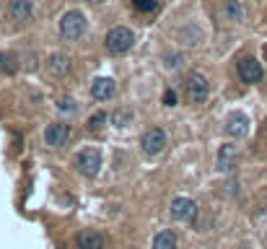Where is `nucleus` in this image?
Wrapping results in <instances>:
<instances>
[{"label": "nucleus", "mask_w": 267, "mask_h": 249, "mask_svg": "<svg viewBox=\"0 0 267 249\" xmlns=\"http://www.w3.org/2000/svg\"><path fill=\"white\" fill-rule=\"evenodd\" d=\"M104 44H107V50L112 55H125V52H130L133 50V44H135V34L127 29V26H114L109 34H107V39H104Z\"/></svg>", "instance_id": "f257e3e1"}, {"label": "nucleus", "mask_w": 267, "mask_h": 249, "mask_svg": "<svg viewBox=\"0 0 267 249\" xmlns=\"http://www.w3.org/2000/svg\"><path fill=\"white\" fill-rule=\"evenodd\" d=\"M88 26L86 16L80 13V10H67V13L60 18V34L63 39H80L83 37V31Z\"/></svg>", "instance_id": "f03ea898"}, {"label": "nucleus", "mask_w": 267, "mask_h": 249, "mask_svg": "<svg viewBox=\"0 0 267 249\" xmlns=\"http://www.w3.org/2000/svg\"><path fill=\"white\" fill-rule=\"evenodd\" d=\"M75 166L80 174L86 177H96L99 169H101V153L96 148H83L78 156H75Z\"/></svg>", "instance_id": "7ed1b4c3"}, {"label": "nucleus", "mask_w": 267, "mask_h": 249, "mask_svg": "<svg viewBox=\"0 0 267 249\" xmlns=\"http://www.w3.org/2000/svg\"><path fill=\"white\" fill-rule=\"evenodd\" d=\"M140 145H143V153H145V156H158L161 151L166 148V132L161 130V127L148 130V132L143 135Z\"/></svg>", "instance_id": "20e7f679"}, {"label": "nucleus", "mask_w": 267, "mask_h": 249, "mask_svg": "<svg viewBox=\"0 0 267 249\" xmlns=\"http://www.w3.org/2000/svg\"><path fill=\"white\" fill-rule=\"evenodd\" d=\"M187 94L192 101H197V104H202V101L207 99V94H210V83H207V78L202 73H190L187 78Z\"/></svg>", "instance_id": "39448f33"}, {"label": "nucleus", "mask_w": 267, "mask_h": 249, "mask_svg": "<svg viewBox=\"0 0 267 249\" xmlns=\"http://www.w3.org/2000/svg\"><path fill=\"white\" fill-rule=\"evenodd\" d=\"M236 158H239V145H234V143L220 145V151L215 156V169H218L220 174H231V172H234Z\"/></svg>", "instance_id": "423d86ee"}, {"label": "nucleus", "mask_w": 267, "mask_h": 249, "mask_svg": "<svg viewBox=\"0 0 267 249\" xmlns=\"http://www.w3.org/2000/svg\"><path fill=\"white\" fill-rule=\"evenodd\" d=\"M197 216V202L192 197H174L171 200V218L174 221H192Z\"/></svg>", "instance_id": "0eeeda50"}, {"label": "nucleus", "mask_w": 267, "mask_h": 249, "mask_svg": "<svg viewBox=\"0 0 267 249\" xmlns=\"http://www.w3.org/2000/svg\"><path fill=\"white\" fill-rule=\"evenodd\" d=\"M70 124H65V122H55L47 127V132H44V140H47V145H52V148H63V145L70 140Z\"/></svg>", "instance_id": "6e6552de"}, {"label": "nucleus", "mask_w": 267, "mask_h": 249, "mask_svg": "<svg viewBox=\"0 0 267 249\" xmlns=\"http://www.w3.org/2000/svg\"><path fill=\"white\" fill-rule=\"evenodd\" d=\"M223 132L228 135V138H234V140L244 138V135L249 132V117H247V115H241V112H234V115H231V117L226 120Z\"/></svg>", "instance_id": "1a4fd4ad"}, {"label": "nucleus", "mask_w": 267, "mask_h": 249, "mask_svg": "<svg viewBox=\"0 0 267 249\" xmlns=\"http://www.w3.org/2000/svg\"><path fill=\"white\" fill-rule=\"evenodd\" d=\"M239 75L244 83H260L262 81V62L257 58H244L239 62Z\"/></svg>", "instance_id": "9d476101"}, {"label": "nucleus", "mask_w": 267, "mask_h": 249, "mask_svg": "<svg viewBox=\"0 0 267 249\" xmlns=\"http://www.w3.org/2000/svg\"><path fill=\"white\" fill-rule=\"evenodd\" d=\"M34 13V3L31 0H10L8 5V18L16 21V24H24V21H29Z\"/></svg>", "instance_id": "9b49d317"}, {"label": "nucleus", "mask_w": 267, "mask_h": 249, "mask_svg": "<svg viewBox=\"0 0 267 249\" xmlns=\"http://www.w3.org/2000/svg\"><path fill=\"white\" fill-rule=\"evenodd\" d=\"M114 94H117V83H114L112 78H96V81L91 83V96L99 99V101H109Z\"/></svg>", "instance_id": "f8f14e48"}, {"label": "nucleus", "mask_w": 267, "mask_h": 249, "mask_svg": "<svg viewBox=\"0 0 267 249\" xmlns=\"http://www.w3.org/2000/svg\"><path fill=\"white\" fill-rule=\"evenodd\" d=\"M47 73L55 75V78H63L70 73V58L67 55H60V52H55L47 58Z\"/></svg>", "instance_id": "ddd939ff"}, {"label": "nucleus", "mask_w": 267, "mask_h": 249, "mask_svg": "<svg viewBox=\"0 0 267 249\" xmlns=\"http://www.w3.org/2000/svg\"><path fill=\"white\" fill-rule=\"evenodd\" d=\"M75 244H78V249H104V236L99 231L86 229L75 236Z\"/></svg>", "instance_id": "4468645a"}, {"label": "nucleus", "mask_w": 267, "mask_h": 249, "mask_svg": "<svg viewBox=\"0 0 267 249\" xmlns=\"http://www.w3.org/2000/svg\"><path fill=\"white\" fill-rule=\"evenodd\" d=\"M153 249H177V234L171 229H164L156 234V242H153Z\"/></svg>", "instance_id": "2eb2a0df"}, {"label": "nucleus", "mask_w": 267, "mask_h": 249, "mask_svg": "<svg viewBox=\"0 0 267 249\" xmlns=\"http://www.w3.org/2000/svg\"><path fill=\"white\" fill-rule=\"evenodd\" d=\"M0 70L8 73V75L18 70V58L13 52H3V55H0Z\"/></svg>", "instance_id": "dca6fc26"}, {"label": "nucleus", "mask_w": 267, "mask_h": 249, "mask_svg": "<svg viewBox=\"0 0 267 249\" xmlns=\"http://www.w3.org/2000/svg\"><path fill=\"white\" fill-rule=\"evenodd\" d=\"M226 16L231 21H244V8H241V0H226Z\"/></svg>", "instance_id": "f3484780"}, {"label": "nucleus", "mask_w": 267, "mask_h": 249, "mask_svg": "<svg viewBox=\"0 0 267 249\" xmlns=\"http://www.w3.org/2000/svg\"><path fill=\"white\" fill-rule=\"evenodd\" d=\"M57 109H60L63 115H75V112H78V104H75L70 96H63L60 101H57Z\"/></svg>", "instance_id": "a211bd4d"}, {"label": "nucleus", "mask_w": 267, "mask_h": 249, "mask_svg": "<svg viewBox=\"0 0 267 249\" xmlns=\"http://www.w3.org/2000/svg\"><path fill=\"white\" fill-rule=\"evenodd\" d=\"M133 5H135L137 10H143V13H150V10L158 8L156 0H133Z\"/></svg>", "instance_id": "6ab92c4d"}, {"label": "nucleus", "mask_w": 267, "mask_h": 249, "mask_svg": "<svg viewBox=\"0 0 267 249\" xmlns=\"http://www.w3.org/2000/svg\"><path fill=\"white\" fill-rule=\"evenodd\" d=\"M107 120H109V115H107V112H96V115L88 120V127H91V130H99L101 124L107 122Z\"/></svg>", "instance_id": "aec40b11"}, {"label": "nucleus", "mask_w": 267, "mask_h": 249, "mask_svg": "<svg viewBox=\"0 0 267 249\" xmlns=\"http://www.w3.org/2000/svg\"><path fill=\"white\" fill-rule=\"evenodd\" d=\"M112 122L117 124V127H125V124L130 122V115H127V112H117V115H112Z\"/></svg>", "instance_id": "412c9836"}, {"label": "nucleus", "mask_w": 267, "mask_h": 249, "mask_svg": "<svg viewBox=\"0 0 267 249\" xmlns=\"http://www.w3.org/2000/svg\"><path fill=\"white\" fill-rule=\"evenodd\" d=\"M164 60H166V67H179L184 58H182V55H177V52H174V55H166Z\"/></svg>", "instance_id": "4be33fe9"}, {"label": "nucleus", "mask_w": 267, "mask_h": 249, "mask_svg": "<svg viewBox=\"0 0 267 249\" xmlns=\"http://www.w3.org/2000/svg\"><path fill=\"white\" fill-rule=\"evenodd\" d=\"M164 104H166V107H174V104H177V91H166V94H164Z\"/></svg>", "instance_id": "5701e85b"}, {"label": "nucleus", "mask_w": 267, "mask_h": 249, "mask_svg": "<svg viewBox=\"0 0 267 249\" xmlns=\"http://www.w3.org/2000/svg\"><path fill=\"white\" fill-rule=\"evenodd\" d=\"M86 3H94V5H101V3H104V0H86Z\"/></svg>", "instance_id": "b1692460"}]
</instances>
